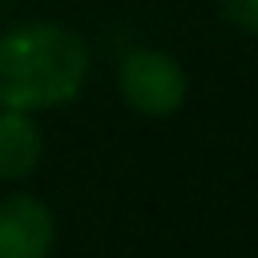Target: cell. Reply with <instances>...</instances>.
Returning a JSON list of instances; mask_svg holds the SVG:
<instances>
[{
  "instance_id": "obj_4",
  "label": "cell",
  "mask_w": 258,
  "mask_h": 258,
  "mask_svg": "<svg viewBox=\"0 0 258 258\" xmlns=\"http://www.w3.org/2000/svg\"><path fill=\"white\" fill-rule=\"evenodd\" d=\"M44 157V133L32 113L0 109V181H24Z\"/></svg>"
},
{
  "instance_id": "obj_2",
  "label": "cell",
  "mask_w": 258,
  "mask_h": 258,
  "mask_svg": "<svg viewBox=\"0 0 258 258\" xmlns=\"http://www.w3.org/2000/svg\"><path fill=\"white\" fill-rule=\"evenodd\" d=\"M117 89H121V101L137 117L165 121V117H173L185 105L189 77H185V69L169 52L137 44V48H129L117 60Z\"/></svg>"
},
{
  "instance_id": "obj_1",
  "label": "cell",
  "mask_w": 258,
  "mask_h": 258,
  "mask_svg": "<svg viewBox=\"0 0 258 258\" xmlns=\"http://www.w3.org/2000/svg\"><path fill=\"white\" fill-rule=\"evenodd\" d=\"M89 77V44L64 24H12L0 32V109L44 113L69 105Z\"/></svg>"
},
{
  "instance_id": "obj_3",
  "label": "cell",
  "mask_w": 258,
  "mask_h": 258,
  "mask_svg": "<svg viewBox=\"0 0 258 258\" xmlns=\"http://www.w3.org/2000/svg\"><path fill=\"white\" fill-rule=\"evenodd\" d=\"M56 242L52 210L32 194L0 198V258H48Z\"/></svg>"
},
{
  "instance_id": "obj_5",
  "label": "cell",
  "mask_w": 258,
  "mask_h": 258,
  "mask_svg": "<svg viewBox=\"0 0 258 258\" xmlns=\"http://www.w3.org/2000/svg\"><path fill=\"white\" fill-rule=\"evenodd\" d=\"M218 12L226 24H234L246 36H258V0H218Z\"/></svg>"
}]
</instances>
